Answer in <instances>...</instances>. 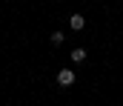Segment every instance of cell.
<instances>
[{
  "label": "cell",
  "instance_id": "1",
  "mask_svg": "<svg viewBox=\"0 0 123 106\" xmlns=\"http://www.w3.org/2000/svg\"><path fill=\"white\" fill-rule=\"evenodd\" d=\"M74 80H77V75H74L72 69H60L57 72V83H60V86H72Z\"/></svg>",
  "mask_w": 123,
  "mask_h": 106
},
{
  "label": "cell",
  "instance_id": "4",
  "mask_svg": "<svg viewBox=\"0 0 123 106\" xmlns=\"http://www.w3.org/2000/svg\"><path fill=\"white\" fill-rule=\"evenodd\" d=\"M52 43L60 46V43H63V32H52Z\"/></svg>",
  "mask_w": 123,
  "mask_h": 106
},
{
  "label": "cell",
  "instance_id": "2",
  "mask_svg": "<svg viewBox=\"0 0 123 106\" xmlns=\"http://www.w3.org/2000/svg\"><path fill=\"white\" fill-rule=\"evenodd\" d=\"M69 26H72L74 32H80V29L86 26V17H83V14H72V17H69Z\"/></svg>",
  "mask_w": 123,
  "mask_h": 106
},
{
  "label": "cell",
  "instance_id": "3",
  "mask_svg": "<svg viewBox=\"0 0 123 106\" xmlns=\"http://www.w3.org/2000/svg\"><path fill=\"white\" fill-rule=\"evenodd\" d=\"M69 57H72V63H83V60H86V49H80V46H77V49H72V55H69Z\"/></svg>",
  "mask_w": 123,
  "mask_h": 106
}]
</instances>
